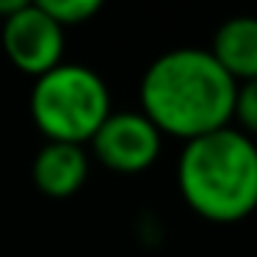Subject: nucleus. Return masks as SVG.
Listing matches in <instances>:
<instances>
[{
  "label": "nucleus",
  "instance_id": "7",
  "mask_svg": "<svg viewBox=\"0 0 257 257\" xmlns=\"http://www.w3.org/2000/svg\"><path fill=\"white\" fill-rule=\"evenodd\" d=\"M210 56L221 64V69L235 80L257 78V17H229L213 34Z\"/></svg>",
  "mask_w": 257,
  "mask_h": 257
},
{
  "label": "nucleus",
  "instance_id": "1",
  "mask_svg": "<svg viewBox=\"0 0 257 257\" xmlns=\"http://www.w3.org/2000/svg\"><path fill=\"white\" fill-rule=\"evenodd\" d=\"M238 83L221 69L210 50L177 47L147 67L141 78V113L180 141L229 127L235 113Z\"/></svg>",
  "mask_w": 257,
  "mask_h": 257
},
{
  "label": "nucleus",
  "instance_id": "4",
  "mask_svg": "<svg viewBox=\"0 0 257 257\" xmlns=\"http://www.w3.org/2000/svg\"><path fill=\"white\" fill-rule=\"evenodd\" d=\"M89 147L105 169L119 174H139L158 161L163 136L141 111H113Z\"/></svg>",
  "mask_w": 257,
  "mask_h": 257
},
{
  "label": "nucleus",
  "instance_id": "6",
  "mask_svg": "<svg viewBox=\"0 0 257 257\" xmlns=\"http://www.w3.org/2000/svg\"><path fill=\"white\" fill-rule=\"evenodd\" d=\"M34 185L50 199H69L89 180V155L78 144L45 141L31 166Z\"/></svg>",
  "mask_w": 257,
  "mask_h": 257
},
{
  "label": "nucleus",
  "instance_id": "9",
  "mask_svg": "<svg viewBox=\"0 0 257 257\" xmlns=\"http://www.w3.org/2000/svg\"><path fill=\"white\" fill-rule=\"evenodd\" d=\"M232 119H238L240 133H246L249 139L257 136V78L246 80V83H238Z\"/></svg>",
  "mask_w": 257,
  "mask_h": 257
},
{
  "label": "nucleus",
  "instance_id": "3",
  "mask_svg": "<svg viewBox=\"0 0 257 257\" xmlns=\"http://www.w3.org/2000/svg\"><path fill=\"white\" fill-rule=\"evenodd\" d=\"M111 113V91L91 67L64 61L34 80L31 119L47 141L83 147Z\"/></svg>",
  "mask_w": 257,
  "mask_h": 257
},
{
  "label": "nucleus",
  "instance_id": "5",
  "mask_svg": "<svg viewBox=\"0 0 257 257\" xmlns=\"http://www.w3.org/2000/svg\"><path fill=\"white\" fill-rule=\"evenodd\" d=\"M0 42L9 61L34 80L64 64V28L42 12L39 3H25L14 17L3 20Z\"/></svg>",
  "mask_w": 257,
  "mask_h": 257
},
{
  "label": "nucleus",
  "instance_id": "2",
  "mask_svg": "<svg viewBox=\"0 0 257 257\" xmlns=\"http://www.w3.org/2000/svg\"><path fill=\"white\" fill-rule=\"evenodd\" d=\"M185 205L213 224H235L257 210V144L235 127L185 141L177 161Z\"/></svg>",
  "mask_w": 257,
  "mask_h": 257
},
{
  "label": "nucleus",
  "instance_id": "8",
  "mask_svg": "<svg viewBox=\"0 0 257 257\" xmlns=\"http://www.w3.org/2000/svg\"><path fill=\"white\" fill-rule=\"evenodd\" d=\"M39 9L58 25V28H75V25L91 23L100 14V0H39Z\"/></svg>",
  "mask_w": 257,
  "mask_h": 257
}]
</instances>
